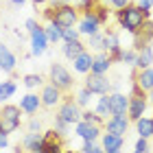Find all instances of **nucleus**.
Listing matches in <instances>:
<instances>
[{
    "label": "nucleus",
    "mask_w": 153,
    "mask_h": 153,
    "mask_svg": "<svg viewBox=\"0 0 153 153\" xmlns=\"http://www.w3.org/2000/svg\"><path fill=\"white\" fill-rule=\"evenodd\" d=\"M64 153H76V151H66V149H64Z\"/></svg>",
    "instance_id": "55"
},
{
    "label": "nucleus",
    "mask_w": 153,
    "mask_h": 153,
    "mask_svg": "<svg viewBox=\"0 0 153 153\" xmlns=\"http://www.w3.org/2000/svg\"><path fill=\"white\" fill-rule=\"evenodd\" d=\"M81 120H85V123H94V125H105V120L94 112V109H90V107H85L83 109V114H81Z\"/></svg>",
    "instance_id": "33"
},
{
    "label": "nucleus",
    "mask_w": 153,
    "mask_h": 153,
    "mask_svg": "<svg viewBox=\"0 0 153 153\" xmlns=\"http://www.w3.org/2000/svg\"><path fill=\"white\" fill-rule=\"evenodd\" d=\"M103 53H107L114 64H120V55H123L120 37H118V33L112 31V29L103 31Z\"/></svg>",
    "instance_id": "9"
},
{
    "label": "nucleus",
    "mask_w": 153,
    "mask_h": 153,
    "mask_svg": "<svg viewBox=\"0 0 153 153\" xmlns=\"http://www.w3.org/2000/svg\"><path fill=\"white\" fill-rule=\"evenodd\" d=\"M103 26L105 24L101 22V18H99L96 11H83L79 22H76V29H79L81 37H90V35H94V33H101Z\"/></svg>",
    "instance_id": "7"
},
{
    "label": "nucleus",
    "mask_w": 153,
    "mask_h": 153,
    "mask_svg": "<svg viewBox=\"0 0 153 153\" xmlns=\"http://www.w3.org/2000/svg\"><path fill=\"white\" fill-rule=\"evenodd\" d=\"M153 66V46H142L138 51V57H136V64H134V70H144V68H151Z\"/></svg>",
    "instance_id": "25"
},
{
    "label": "nucleus",
    "mask_w": 153,
    "mask_h": 153,
    "mask_svg": "<svg viewBox=\"0 0 153 153\" xmlns=\"http://www.w3.org/2000/svg\"><path fill=\"white\" fill-rule=\"evenodd\" d=\"M129 2H131V0H114V2L109 4V7H112L114 11H120V9H125V7H127Z\"/></svg>",
    "instance_id": "44"
},
{
    "label": "nucleus",
    "mask_w": 153,
    "mask_h": 153,
    "mask_svg": "<svg viewBox=\"0 0 153 153\" xmlns=\"http://www.w3.org/2000/svg\"><path fill=\"white\" fill-rule=\"evenodd\" d=\"M105 153H123V149H112V151H105Z\"/></svg>",
    "instance_id": "52"
},
{
    "label": "nucleus",
    "mask_w": 153,
    "mask_h": 153,
    "mask_svg": "<svg viewBox=\"0 0 153 153\" xmlns=\"http://www.w3.org/2000/svg\"><path fill=\"white\" fill-rule=\"evenodd\" d=\"M136 57H138V51L131 46V48H127V51H123V55H120V64L134 66V64H136Z\"/></svg>",
    "instance_id": "35"
},
{
    "label": "nucleus",
    "mask_w": 153,
    "mask_h": 153,
    "mask_svg": "<svg viewBox=\"0 0 153 153\" xmlns=\"http://www.w3.org/2000/svg\"><path fill=\"white\" fill-rule=\"evenodd\" d=\"M18 92V83L7 79V81H0V105L2 103H9V99H13V94Z\"/></svg>",
    "instance_id": "28"
},
{
    "label": "nucleus",
    "mask_w": 153,
    "mask_h": 153,
    "mask_svg": "<svg viewBox=\"0 0 153 153\" xmlns=\"http://www.w3.org/2000/svg\"><path fill=\"white\" fill-rule=\"evenodd\" d=\"M13 153H26V151H24L22 144H16V147H13Z\"/></svg>",
    "instance_id": "49"
},
{
    "label": "nucleus",
    "mask_w": 153,
    "mask_h": 153,
    "mask_svg": "<svg viewBox=\"0 0 153 153\" xmlns=\"http://www.w3.org/2000/svg\"><path fill=\"white\" fill-rule=\"evenodd\" d=\"M134 127H136V134L142 136V138H153V116H142L134 120Z\"/></svg>",
    "instance_id": "26"
},
{
    "label": "nucleus",
    "mask_w": 153,
    "mask_h": 153,
    "mask_svg": "<svg viewBox=\"0 0 153 153\" xmlns=\"http://www.w3.org/2000/svg\"><path fill=\"white\" fill-rule=\"evenodd\" d=\"M16 68H18V57H16V53H13L7 44L0 42V72L13 74V72H16Z\"/></svg>",
    "instance_id": "15"
},
{
    "label": "nucleus",
    "mask_w": 153,
    "mask_h": 153,
    "mask_svg": "<svg viewBox=\"0 0 153 153\" xmlns=\"http://www.w3.org/2000/svg\"><path fill=\"white\" fill-rule=\"evenodd\" d=\"M7 147H9V136L0 134V149H7Z\"/></svg>",
    "instance_id": "46"
},
{
    "label": "nucleus",
    "mask_w": 153,
    "mask_h": 153,
    "mask_svg": "<svg viewBox=\"0 0 153 153\" xmlns=\"http://www.w3.org/2000/svg\"><path fill=\"white\" fill-rule=\"evenodd\" d=\"M134 85L140 88L142 92H151L153 90V66L134 72Z\"/></svg>",
    "instance_id": "19"
},
{
    "label": "nucleus",
    "mask_w": 153,
    "mask_h": 153,
    "mask_svg": "<svg viewBox=\"0 0 153 153\" xmlns=\"http://www.w3.org/2000/svg\"><path fill=\"white\" fill-rule=\"evenodd\" d=\"M39 26H42V24L37 22L35 18H26V22H24V29H26V33H29V35H31L33 31H37Z\"/></svg>",
    "instance_id": "40"
},
{
    "label": "nucleus",
    "mask_w": 153,
    "mask_h": 153,
    "mask_svg": "<svg viewBox=\"0 0 153 153\" xmlns=\"http://www.w3.org/2000/svg\"><path fill=\"white\" fill-rule=\"evenodd\" d=\"M136 4H138V7H140V9H142V11L151 18V11H153V0H138Z\"/></svg>",
    "instance_id": "42"
},
{
    "label": "nucleus",
    "mask_w": 153,
    "mask_h": 153,
    "mask_svg": "<svg viewBox=\"0 0 153 153\" xmlns=\"http://www.w3.org/2000/svg\"><path fill=\"white\" fill-rule=\"evenodd\" d=\"M109 107H112V116H116V114H127V109H129V94L109 92Z\"/></svg>",
    "instance_id": "20"
},
{
    "label": "nucleus",
    "mask_w": 153,
    "mask_h": 153,
    "mask_svg": "<svg viewBox=\"0 0 153 153\" xmlns=\"http://www.w3.org/2000/svg\"><path fill=\"white\" fill-rule=\"evenodd\" d=\"M83 85H85L94 96H101V94H109V92H112V79H109L107 74H94V72H90V74H85Z\"/></svg>",
    "instance_id": "8"
},
{
    "label": "nucleus",
    "mask_w": 153,
    "mask_h": 153,
    "mask_svg": "<svg viewBox=\"0 0 153 153\" xmlns=\"http://www.w3.org/2000/svg\"><path fill=\"white\" fill-rule=\"evenodd\" d=\"M151 140H153V138H151Z\"/></svg>",
    "instance_id": "57"
},
{
    "label": "nucleus",
    "mask_w": 153,
    "mask_h": 153,
    "mask_svg": "<svg viewBox=\"0 0 153 153\" xmlns=\"http://www.w3.org/2000/svg\"><path fill=\"white\" fill-rule=\"evenodd\" d=\"M103 125H94V123H85V120H79L74 125V136H79L81 140H101L103 136Z\"/></svg>",
    "instance_id": "11"
},
{
    "label": "nucleus",
    "mask_w": 153,
    "mask_h": 153,
    "mask_svg": "<svg viewBox=\"0 0 153 153\" xmlns=\"http://www.w3.org/2000/svg\"><path fill=\"white\" fill-rule=\"evenodd\" d=\"M22 85L29 90V92H35L37 88L44 85V76L37 74V72H29V74H24V76H22Z\"/></svg>",
    "instance_id": "29"
},
{
    "label": "nucleus",
    "mask_w": 153,
    "mask_h": 153,
    "mask_svg": "<svg viewBox=\"0 0 153 153\" xmlns=\"http://www.w3.org/2000/svg\"><path fill=\"white\" fill-rule=\"evenodd\" d=\"M53 129L57 131L59 136H64V138H66V136H68V129H70V125H68L64 118H59L57 114H55V118H53Z\"/></svg>",
    "instance_id": "34"
},
{
    "label": "nucleus",
    "mask_w": 153,
    "mask_h": 153,
    "mask_svg": "<svg viewBox=\"0 0 153 153\" xmlns=\"http://www.w3.org/2000/svg\"><path fill=\"white\" fill-rule=\"evenodd\" d=\"M149 94L147 92H142L140 88H131V94H129V109H127V116L131 118V123L138 120V118H142L144 112H147V107H149Z\"/></svg>",
    "instance_id": "5"
},
{
    "label": "nucleus",
    "mask_w": 153,
    "mask_h": 153,
    "mask_svg": "<svg viewBox=\"0 0 153 153\" xmlns=\"http://www.w3.org/2000/svg\"><path fill=\"white\" fill-rule=\"evenodd\" d=\"M35 153H64V136H59L55 129L44 131L42 147H39Z\"/></svg>",
    "instance_id": "10"
},
{
    "label": "nucleus",
    "mask_w": 153,
    "mask_h": 153,
    "mask_svg": "<svg viewBox=\"0 0 153 153\" xmlns=\"http://www.w3.org/2000/svg\"><path fill=\"white\" fill-rule=\"evenodd\" d=\"M112 57H109L107 53H94V61H92V72L94 74H107L109 68H112Z\"/></svg>",
    "instance_id": "22"
},
{
    "label": "nucleus",
    "mask_w": 153,
    "mask_h": 153,
    "mask_svg": "<svg viewBox=\"0 0 153 153\" xmlns=\"http://www.w3.org/2000/svg\"><path fill=\"white\" fill-rule=\"evenodd\" d=\"M103 2H105V4H112V2H114V0H103Z\"/></svg>",
    "instance_id": "54"
},
{
    "label": "nucleus",
    "mask_w": 153,
    "mask_h": 153,
    "mask_svg": "<svg viewBox=\"0 0 153 153\" xmlns=\"http://www.w3.org/2000/svg\"><path fill=\"white\" fill-rule=\"evenodd\" d=\"M81 114H83V107L74 101V96H64V101H61L59 107H57V116L64 118L70 127H74V125L81 120Z\"/></svg>",
    "instance_id": "6"
},
{
    "label": "nucleus",
    "mask_w": 153,
    "mask_h": 153,
    "mask_svg": "<svg viewBox=\"0 0 153 153\" xmlns=\"http://www.w3.org/2000/svg\"><path fill=\"white\" fill-rule=\"evenodd\" d=\"M74 101L79 103V105H81L83 109H85V107H90V103L94 101V94L90 92V90H88L85 85H81V88L74 92Z\"/></svg>",
    "instance_id": "31"
},
{
    "label": "nucleus",
    "mask_w": 153,
    "mask_h": 153,
    "mask_svg": "<svg viewBox=\"0 0 153 153\" xmlns=\"http://www.w3.org/2000/svg\"><path fill=\"white\" fill-rule=\"evenodd\" d=\"M44 31H46V37L51 44H61L64 42V37H61V26H57L55 22H51L48 20V24L44 26Z\"/></svg>",
    "instance_id": "30"
},
{
    "label": "nucleus",
    "mask_w": 153,
    "mask_h": 153,
    "mask_svg": "<svg viewBox=\"0 0 153 153\" xmlns=\"http://www.w3.org/2000/svg\"><path fill=\"white\" fill-rule=\"evenodd\" d=\"M51 2L53 9H57V7H64V4H72V0H48Z\"/></svg>",
    "instance_id": "45"
},
{
    "label": "nucleus",
    "mask_w": 153,
    "mask_h": 153,
    "mask_svg": "<svg viewBox=\"0 0 153 153\" xmlns=\"http://www.w3.org/2000/svg\"><path fill=\"white\" fill-rule=\"evenodd\" d=\"M31 2H33V4H35V7H42V4H46V2H48V0H31Z\"/></svg>",
    "instance_id": "50"
},
{
    "label": "nucleus",
    "mask_w": 153,
    "mask_h": 153,
    "mask_svg": "<svg viewBox=\"0 0 153 153\" xmlns=\"http://www.w3.org/2000/svg\"><path fill=\"white\" fill-rule=\"evenodd\" d=\"M83 51H88L85 42L83 39H74V42H61V55H64L66 59H74L76 55H81Z\"/></svg>",
    "instance_id": "21"
},
{
    "label": "nucleus",
    "mask_w": 153,
    "mask_h": 153,
    "mask_svg": "<svg viewBox=\"0 0 153 153\" xmlns=\"http://www.w3.org/2000/svg\"><path fill=\"white\" fill-rule=\"evenodd\" d=\"M131 153H140V151H136V149H134V151H131Z\"/></svg>",
    "instance_id": "56"
},
{
    "label": "nucleus",
    "mask_w": 153,
    "mask_h": 153,
    "mask_svg": "<svg viewBox=\"0 0 153 153\" xmlns=\"http://www.w3.org/2000/svg\"><path fill=\"white\" fill-rule=\"evenodd\" d=\"M94 112L99 114L103 120H107L112 116V107H109V94H101L94 99Z\"/></svg>",
    "instance_id": "27"
},
{
    "label": "nucleus",
    "mask_w": 153,
    "mask_h": 153,
    "mask_svg": "<svg viewBox=\"0 0 153 153\" xmlns=\"http://www.w3.org/2000/svg\"><path fill=\"white\" fill-rule=\"evenodd\" d=\"M42 107H44L42 105V96L37 92H26L20 99V109L24 112V116H35Z\"/></svg>",
    "instance_id": "16"
},
{
    "label": "nucleus",
    "mask_w": 153,
    "mask_h": 153,
    "mask_svg": "<svg viewBox=\"0 0 153 153\" xmlns=\"http://www.w3.org/2000/svg\"><path fill=\"white\" fill-rule=\"evenodd\" d=\"M79 11L81 9L74 7V4H64V7H57V9L48 7L44 11V16L51 22H55L57 26H61V29H70V26H76V22H79V18H81Z\"/></svg>",
    "instance_id": "2"
},
{
    "label": "nucleus",
    "mask_w": 153,
    "mask_h": 153,
    "mask_svg": "<svg viewBox=\"0 0 153 153\" xmlns=\"http://www.w3.org/2000/svg\"><path fill=\"white\" fill-rule=\"evenodd\" d=\"M9 2L13 4V7H22V4H26L29 0H9Z\"/></svg>",
    "instance_id": "48"
},
{
    "label": "nucleus",
    "mask_w": 153,
    "mask_h": 153,
    "mask_svg": "<svg viewBox=\"0 0 153 153\" xmlns=\"http://www.w3.org/2000/svg\"><path fill=\"white\" fill-rule=\"evenodd\" d=\"M61 37H64V42H74V39H81V33L76 26H70V29H61Z\"/></svg>",
    "instance_id": "36"
},
{
    "label": "nucleus",
    "mask_w": 153,
    "mask_h": 153,
    "mask_svg": "<svg viewBox=\"0 0 153 153\" xmlns=\"http://www.w3.org/2000/svg\"><path fill=\"white\" fill-rule=\"evenodd\" d=\"M29 37H31V57H42V55L48 51V46H51L44 26H39L37 31H33Z\"/></svg>",
    "instance_id": "14"
},
{
    "label": "nucleus",
    "mask_w": 153,
    "mask_h": 153,
    "mask_svg": "<svg viewBox=\"0 0 153 153\" xmlns=\"http://www.w3.org/2000/svg\"><path fill=\"white\" fill-rule=\"evenodd\" d=\"M149 94V101H151V105H153V90H151V92H147Z\"/></svg>",
    "instance_id": "53"
},
{
    "label": "nucleus",
    "mask_w": 153,
    "mask_h": 153,
    "mask_svg": "<svg viewBox=\"0 0 153 153\" xmlns=\"http://www.w3.org/2000/svg\"><path fill=\"white\" fill-rule=\"evenodd\" d=\"M101 2H103V0H81V2H79V9H81V11H94Z\"/></svg>",
    "instance_id": "39"
},
{
    "label": "nucleus",
    "mask_w": 153,
    "mask_h": 153,
    "mask_svg": "<svg viewBox=\"0 0 153 153\" xmlns=\"http://www.w3.org/2000/svg\"><path fill=\"white\" fill-rule=\"evenodd\" d=\"M22 116L24 112L20 109V105H11V103H2L0 105V134H16L22 127Z\"/></svg>",
    "instance_id": "3"
},
{
    "label": "nucleus",
    "mask_w": 153,
    "mask_h": 153,
    "mask_svg": "<svg viewBox=\"0 0 153 153\" xmlns=\"http://www.w3.org/2000/svg\"><path fill=\"white\" fill-rule=\"evenodd\" d=\"M85 46H88V51L101 53V51H103V31H101V33H94V35H90V37H85Z\"/></svg>",
    "instance_id": "32"
},
{
    "label": "nucleus",
    "mask_w": 153,
    "mask_h": 153,
    "mask_svg": "<svg viewBox=\"0 0 153 153\" xmlns=\"http://www.w3.org/2000/svg\"><path fill=\"white\" fill-rule=\"evenodd\" d=\"M134 149L136 151H140V153H149V138H142V136H138L136 138V144H134Z\"/></svg>",
    "instance_id": "38"
},
{
    "label": "nucleus",
    "mask_w": 153,
    "mask_h": 153,
    "mask_svg": "<svg viewBox=\"0 0 153 153\" xmlns=\"http://www.w3.org/2000/svg\"><path fill=\"white\" fill-rule=\"evenodd\" d=\"M42 140H44V134H37V131H26L22 136V147L26 153H35L39 147H42Z\"/></svg>",
    "instance_id": "24"
},
{
    "label": "nucleus",
    "mask_w": 153,
    "mask_h": 153,
    "mask_svg": "<svg viewBox=\"0 0 153 153\" xmlns=\"http://www.w3.org/2000/svg\"><path fill=\"white\" fill-rule=\"evenodd\" d=\"M96 147H99V142H96V140H83V144H81V153H92Z\"/></svg>",
    "instance_id": "43"
},
{
    "label": "nucleus",
    "mask_w": 153,
    "mask_h": 153,
    "mask_svg": "<svg viewBox=\"0 0 153 153\" xmlns=\"http://www.w3.org/2000/svg\"><path fill=\"white\" fill-rule=\"evenodd\" d=\"M112 92H120V83H118V79L112 81Z\"/></svg>",
    "instance_id": "47"
},
{
    "label": "nucleus",
    "mask_w": 153,
    "mask_h": 153,
    "mask_svg": "<svg viewBox=\"0 0 153 153\" xmlns=\"http://www.w3.org/2000/svg\"><path fill=\"white\" fill-rule=\"evenodd\" d=\"M101 147L105 151H112V149H123L125 147V136H118V134H112V131H103L101 136Z\"/></svg>",
    "instance_id": "23"
},
{
    "label": "nucleus",
    "mask_w": 153,
    "mask_h": 153,
    "mask_svg": "<svg viewBox=\"0 0 153 153\" xmlns=\"http://www.w3.org/2000/svg\"><path fill=\"white\" fill-rule=\"evenodd\" d=\"M129 125H131V118L127 114H116V116H109L107 120H105L103 129L112 131V134H118V136H127Z\"/></svg>",
    "instance_id": "13"
},
{
    "label": "nucleus",
    "mask_w": 153,
    "mask_h": 153,
    "mask_svg": "<svg viewBox=\"0 0 153 153\" xmlns=\"http://www.w3.org/2000/svg\"><path fill=\"white\" fill-rule=\"evenodd\" d=\"M92 61H94V53L83 51L81 55H76L72 59V70L76 74H90L92 72Z\"/></svg>",
    "instance_id": "17"
},
{
    "label": "nucleus",
    "mask_w": 153,
    "mask_h": 153,
    "mask_svg": "<svg viewBox=\"0 0 153 153\" xmlns=\"http://www.w3.org/2000/svg\"><path fill=\"white\" fill-rule=\"evenodd\" d=\"M147 20H149V16L138 4H134V2H129L125 9L116 11V22H118V26L125 29L129 35H136V33L142 29V24L147 22Z\"/></svg>",
    "instance_id": "1"
},
{
    "label": "nucleus",
    "mask_w": 153,
    "mask_h": 153,
    "mask_svg": "<svg viewBox=\"0 0 153 153\" xmlns=\"http://www.w3.org/2000/svg\"><path fill=\"white\" fill-rule=\"evenodd\" d=\"M39 96H42V105H44V107H48V109L59 107V103L64 101V92H61L59 88H55L51 81L42 85V92H39Z\"/></svg>",
    "instance_id": "12"
},
{
    "label": "nucleus",
    "mask_w": 153,
    "mask_h": 153,
    "mask_svg": "<svg viewBox=\"0 0 153 153\" xmlns=\"http://www.w3.org/2000/svg\"><path fill=\"white\" fill-rule=\"evenodd\" d=\"M92 153H105V149H103V147H101V142H99V147H96V149H94Z\"/></svg>",
    "instance_id": "51"
},
{
    "label": "nucleus",
    "mask_w": 153,
    "mask_h": 153,
    "mask_svg": "<svg viewBox=\"0 0 153 153\" xmlns=\"http://www.w3.org/2000/svg\"><path fill=\"white\" fill-rule=\"evenodd\" d=\"M48 81H51L55 88H59L64 94L70 92V90H74L72 72L68 70L64 64H57V61H53V64H51V70H48Z\"/></svg>",
    "instance_id": "4"
},
{
    "label": "nucleus",
    "mask_w": 153,
    "mask_h": 153,
    "mask_svg": "<svg viewBox=\"0 0 153 153\" xmlns=\"http://www.w3.org/2000/svg\"><path fill=\"white\" fill-rule=\"evenodd\" d=\"M26 131H37V134H44V129H42V120H39V118H35V116H29Z\"/></svg>",
    "instance_id": "37"
},
{
    "label": "nucleus",
    "mask_w": 153,
    "mask_h": 153,
    "mask_svg": "<svg viewBox=\"0 0 153 153\" xmlns=\"http://www.w3.org/2000/svg\"><path fill=\"white\" fill-rule=\"evenodd\" d=\"M94 11L99 13V18H101V22H103V24H107V22H109V11H107V7L99 4V7L94 9Z\"/></svg>",
    "instance_id": "41"
},
{
    "label": "nucleus",
    "mask_w": 153,
    "mask_h": 153,
    "mask_svg": "<svg viewBox=\"0 0 153 153\" xmlns=\"http://www.w3.org/2000/svg\"><path fill=\"white\" fill-rule=\"evenodd\" d=\"M151 42H153V22L147 20V22L142 24V29L134 35V48H136V51H140L142 46H149Z\"/></svg>",
    "instance_id": "18"
}]
</instances>
